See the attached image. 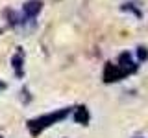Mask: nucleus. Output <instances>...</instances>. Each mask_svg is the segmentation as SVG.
<instances>
[{"instance_id":"10","label":"nucleus","mask_w":148,"mask_h":138,"mask_svg":"<svg viewBox=\"0 0 148 138\" xmlns=\"http://www.w3.org/2000/svg\"><path fill=\"white\" fill-rule=\"evenodd\" d=\"M135 138H141V136H135Z\"/></svg>"},{"instance_id":"1","label":"nucleus","mask_w":148,"mask_h":138,"mask_svg":"<svg viewBox=\"0 0 148 138\" xmlns=\"http://www.w3.org/2000/svg\"><path fill=\"white\" fill-rule=\"evenodd\" d=\"M72 109L74 107H61V109L50 110V112L39 114V116H35V118H30L26 122V127H28V131H30V135L32 136H39V135H43L46 129L65 122V120L72 114Z\"/></svg>"},{"instance_id":"7","label":"nucleus","mask_w":148,"mask_h":138,"mask_svg":"<svg viewBox=\"0 0 148 138\" xmlns=\"http://www.w3.org/2000/svg\"><path fill=\"white\" fill-rule=\"evenodd\" d=\"M120 9H122V11H128V13H133V15H135L137 18L143 15V13H141V9H139V7L135 6V2H124L122 6H120Z\"/></svg>"},{"instance_id":"2","label":"nucleus","mask_w":148,"mask_h":138,"mask_svg":"<svg viewBox=\"0 0 148 138\" xmlns=\"http://www.w3.org/2000/svg\"><path fill=\"white\" fill-rule=\"evenodd\" d=\"M117 66L122 70V74L124 76H133L137 70H139V63H137V59L133 57V53L132 52H122V53H119V57H117Z\"/></svg>"},{"instance_id":"11","label":"nucleus","mask_w":148,"mask_h":138,"mask_svg":"<svg viewBox=\"0 0 148 138\" xmlns=\"http://www.w3.org/2000/svg\"><path fill=\"white\" fill-rule=\"evenodd\" d=\"M0 138H4V136H0Z\"/></svg>"},{"instance_id":"6","label":"nucleus","mask_w":148,"mask_h":138,"mask_svg":"<svg viewBox=\"0 0 148 138\" xmlns=\"http://www.w3.org/2000/svg\"><path fill=\"white\" fill-rule=\"evenodd\" d=\"M71 116H72V120L78 123V125H89V122H91V112H89V109H87L85 105L74 107Z\"/></svg>"},{"instance_id":"9","label":"nucleus","mask_w":148,"mask_h":138,"mask_svg":"<svg viewBox=\"0 0 148 138\" xmlns=\"http://www.w3.org/2000/svg\"><path fill=\"white\" fill-rule=\"evenodd\" d=\"M2 89H6V83H4V81H0V90H2Z\"/></svg>"},{"instance_id":"5","label":"nucleus","mask_w":148,"mask_h":138,"mask_svg":"<svg viewBox=\"0 0 148 138\" xmlns=\"http://www.w3.org/2000/svg\"><path fill=\"white\" fill-rule=\"evenodd\" d=\"M24 63H26V53H24V50L18 46L15 50V53L11 55V68H13V74H15L17 79H22V77H24Z\"/></svg>"},{"instance_id":"8","label":"nucleus","mask_w":148,"mask_h":138,"mask_svg":"<svg viewBox=\"0 0 148 138\" xmlns=\"http://www.w3.org/2000/svg\"><path fill=\"white\" fill-rule=\"evenodd\" d=\"M135 59H137V63L148 61V48H146V46H137V50H135Z\"/></svg>"},{"instance_id":"4","label":"nucleus","mask_w":148,"mask_h":138,"mask_svg":"<svg viewBox=\"0 0 148 138\" xmlns=\"http://www.w3.org/2000/svg\"><path fill=\"white\" fill-rule=\"evenodd\" d=\"M124 74L122 70L117 66V63H111L108 61L104 64V72H102V79H104L106 85H111V83H119V81H122L124 79Z\"/></svg>"},{"instance_id":"3","label":"nucleus","mask_w":148,"mask_h":138,"mask_svg":"<svg viewBox=\"0 0 148 138\" xmlns=\"http://www.w3.org/2000/svg\"><path fill=\"white\" fill-rule=\"evenodd\" d=\"M41 11H43V2L41 0H28L21 9V15L30 26H35V18L39 17Z\"/></svg>"}]
</instances>
